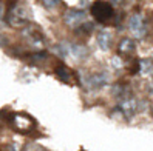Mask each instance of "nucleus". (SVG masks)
Returning <instances> with one entry per match:
<instances>
[{
    "label": "nucleus",
    "mask_w": 153,
    "mask_h": 151,
    "mask_svg": "<svg viewBox=\"0 0 153 151\" xmlns=\"http://www.w3.org/2000/svg\"><path fill=\"white\" fill-rule=\"evenodd\" d=\"M113 6L108 2L104 0H96L91 5V15L99 22V23H105L107 20H110L113 17Z\"/></svg>",
    "instance_id": "obj_1"
},
{
    "label": "nucleus",
    "mask_w": 153,
    "mask_h": 151,
    "mask_svg": "<svg viewBox=\"0 0 153 151\" xmlns=\"http://www.w3.org/2000/svg\"><path fill=\"white\" fill-rule=\"evenodd\" d=\"M10 123L20 134H28V133H31L36 128V122L30 116H26V114H14Z\"/></svg>",
    "instance_id": "obj_2"
},
{
    "label": "nucleus",
    "mask_w": 153,
    "mask_h": 151,
    "mask_svg": "<svg viewBox=\"0 0 153 151\" xmlns=\"http://www.w3.org/2000/svg\"><path fill=\"white\" fill-rule=\"evenodd\" d=\"M85 19V13L84 11H68L65 14V23L70 26H77L80 22H84Z\"/></svg>",
    "instance_id": "obj_3"
},
{
    "label": "nucleus",
    "mask_w": 153,
    "mask_h": 151,
    "mask_svg": "<svg viewBox=\"0 0 153 151\" xmlns=\"http://www.w3.org/2000/svg\"><path fill=\"white\" fill-rule=\"evenodd\" d=\"M130 29L136 35H142L144 32H146V29H144V20H142V17L139 14H134L130 19Z\"/></svg>",
    "instance_id": "obj_4"
},
{
    "label": "nucleus",
    "mask_w": 153,
    "mask_h": 151,
    "mask_svg": "<svg viewBox=\"0 0 153 151\" xmlns=\"http://www.w3.org/2000/svg\"><path fill=\"white\" fill-rule=\"evenodd\" d=\"M119 108L127 117H131L136 111V102H134V99H122L119 103Z\"/></svg>",
    "instance_id": "obj_5"
},
{
    "label": "nucleus",
    "mask_w": 153,
    "mask_h": 151,
    "mask_svg": "<svg viewBox=\"0 0 153 151\" xmlns=\"http://www.w3.org/2000/svg\"><path fill=\"white\" fill-rule=\"evenodd\" d=\"M56 76L60 79L64 83H73V73L67 66H59L56 69Z\"/></svg>",
    "instance_id": "obj_6"
},
{
    "label": "nucleus",
    "mask_w": 153,
    "mask_h": 151,
    "mask_svg": "<svg viewBox=\"0 0 153 151\" xmlns=\"http://www.w3.org/2000/svg\"><path fill=\"white\" fill-rule=\"evenodd\" d=\"M110 43H111V37H110L108 32H107V31L99 32V35H97V45H99V48L107 51L110 48Z\"/></svg>",
    "instance_id": "obj_7"
},
{
    "label": "nucleus",
    "mask_w": 153,
    "mask_h": 151,
    "mask_svg": "<svg viewBox=\"0 0 153 151\" xmlns=\"http://www.w3.org/2000/svg\"><path fill=\"white\" fill-rule=\"evenodd\" d=\"M107 82H108V77H107L105 74H94V76H91L88 79V83L91 85L93 88H101Z\"/></svg>",
    "instance_id": "obj_8"
},
{
    "label": "nucleus",
    "mask_w": 153,
    "mask_h": 151,
    "mask_svg": "<svg viewBox=\"0 0 153 151\" xmlns=\"http://www.w3.org/2000/svg\"><path fill=\"white\" fill-rule=\"evenodd\" d=\"M134 51V42L131 39H122L119 43V52L121 54H131Z\"/></svg>",
    "instance_id": "obj_9"
},
{
    "label": "nucleus",
    "mask_w": 153,
    "mask_h": 151,
    "mask_svg": "<svg viewBox=\"0 0 153 151\" xmlns=\"http://www.w3.org/2000/svg\"><path fill=\"white\" fill-rule=\"evenodd\" d=\"M141 71V63L139 60H133V63L130 65V74H138Z\"/></svg>",
    "instance_id": "obj_10"
},
{
    "label": "nucleus",
    "mask_w": 153,
    "mask_h": 151,
    "mask_svg": "<svg viewBox=\"0 0 153 151\" xmlns=\"http://www.w3.org/2000/svg\"><path fill=\"white\" fill-rule=\"evenodd\" d=\"M42 3L47 6V8H54L60 3V0H42Z\"/></svg>",
    "instance_id": "obj_11"
},
{
    "label": "nucleus",
    "mask_w": 153,
    "mask_h": 151,
    "mask_svg": "<svg viewBox=\"0 0 153 151\" xmlns=\"http://www.w3.org/2000/svg\"><path fill=\"white\" fill-rule=\"evenodd\" d=\"M139 63H141V69L142 71H149L150 68H152V60H142V62H139Z\"/></svg>",
    "instance_id": "obj_12"
},
{
    "label": "nucleus",
    "mask_w": 153,
    "mask_h": 151,
    "mask_svg": "<svg viewBox=\"0 0 153 151\" xmlns=\"http://www.w3.org/2000/svg\"><path fill=\"white\" fill-rule=\"evenodd\" d=\"M2 15H3V6L0 5V17H2Z\"/></svg>",
    "instance_id": "obj_13"
}]
</instances>
